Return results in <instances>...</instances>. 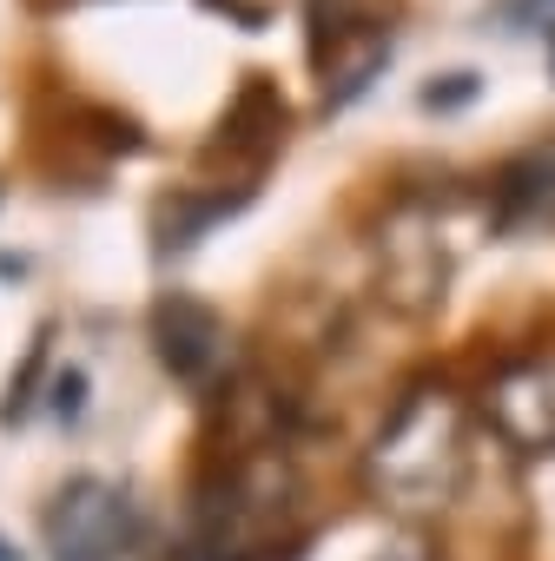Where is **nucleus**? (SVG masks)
<instances>
[{
    "mask_svg": "<svg viewBox=\"0 0 555 561\" xmlns=\"http://www.w3.org/2000/svg\"><path fill=\"white\" fill-rule=\"evenodd\" d=\"M47 554L54 561H126L139 548V495L113 476H67L47 502Z\"/></svg>",
    "mask_w": 555,
    "mask_h": 561,
    "instance_id": "f03ea898",
    "label": "nucleus"
},
{
    "mask_svg": "<svg viewBox=\"0 0 555 561\" xmlns=\"http://www.w3.org/2000/svg\"><path fill=\"white\" fill-rule=\"evenodd\" d=\"M483 416L489 430L522 449V456H555V351L548 357H516L483 383Z\"/></svg>",
    "mask_w": 555,
    "mask_h": 561,
    "instance_id": "7ed1b4c3",
    "label": "nucleus"
},
{
    "mask_svg": "<svg viewBox=\"0 0 555 561\" xmlns=\"http://www.w3.org/2000/svg\"><path fill=\"white\" fill-rule=\"evenodd\" d=\"M469 93H476V73H456V87H430L423 106H430V113H437V106H463Z\"/></svg>",
    "mask_w": 555,
    "mask_h": 561,
    "instance_id": "6e6552de",
    "label": "nucleus"
},
{
    "mask_svg": "<svg viewBox=\"0 0 555 561\" xmlns=\"http://www.w3.org/2000/svg\"><path fill=\"white\" fill-rule=\"evenodd\" d=\"M377 277H384V298L397 311H430L450 285V251H443V231L430 211L404 205L384 238H377Z\"/></svg>",
    "mask_w": 555,
    "mask_h": 561,
    "instance_id": "20e7f679",
    "label": "nucleus"
},
{
    "mask_svg": "<svg viewBox=\"0 0 555 561\" xmlns=\"http://www.w3.org/2000/svg\"><path fill=\"white\" fill-rule=\"evenodd\" d=\"M489 205H496V225L502 231H522V225H555V139L516 152L496 185H489Z\"/></svg>",
    "mask_w": 555,
    "mask_h": 561,
    "instance_id": "423d86ee",
    "label": "nucleus"
},
{
    "mask_svg": "<svg viewBox=\"0 0 555 561\" xmlns=\"http://www.w3.org/2000/svg\"><path fill=\"white\" fill-rule=\"evenodd\" d=\"M152 351L185 390H212L225 377V364H231V331H225V318L212 305L172 291V298L152 305Z\"/></svg>",
    "mask_w": 555,
    "mask_h": 561,
    "instance_id": "39448f33",
    "label": "nucleus"
},
{
    "mask_svg": "<svg viewBox=\"0 0 555 561\" xmlns=\"http://www.w3.org/2000/svg\"><path fill=\"white\" fill-rule=\"evenodd\" d=\"M54 416H60V423H80V416H87V370H80V364H67V370L54 377Z\"/></svg>",
    "mask_w": 555,
    "mask_h": 561,
    "instance_id": "0eeeda50",
    "label": "nucleus"
},
{
    "mask_svg": "<svg viewBox=\"0 0 555 561\" xmlns=\"http://www.w3.org/2000/svg\"><path fill=\"white\" fill-rule=\"evenodd\" d=\"M0 561H21V548H0Z\"/></svg>",
    "mask_w": 555,
    "mask_h": 561,
    "instance_id": "1a4fd4ad",
    "label": "nucleus"
},
{
    "mask_svg": "<svg viewBox=\"0 0 555 561\" xmlns=\"http://www.w3.org/2000/svg\"><path fill=\"white\" fill-rule=\"evenodd\" d=\"M469 416L450 383H417L384 416L377 443L364 449V489L397 515H430L456 495L469 462Z\"/></svg>",
    "mask_w": 555,
    "mask_h": 561,
    "instance_id": "f257e3e1",
    "label": "nucleus"
}]
</instances>
